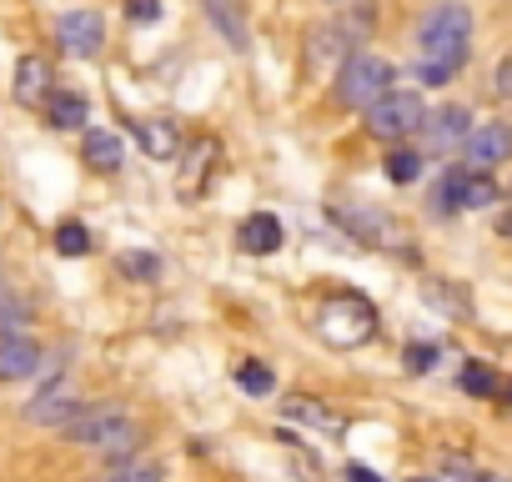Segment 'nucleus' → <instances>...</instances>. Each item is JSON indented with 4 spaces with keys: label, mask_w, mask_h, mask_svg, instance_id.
<instances>
[{
    "label": "nucleus",
    "mask_w": 512,
    "mask_h": 482,
    "mask_svg": "<svg viewBox=\"0 0 512 482\" xmlns=\"http://www.w3.org/2000/svg\"><path fill=\"white\" fill-rule=\"evenodd\" d=\"M81 412L86 407H81V397H76L71 382H51L46 392H36L26 402V422H36V427H71Z\"/></svg>",
    "instance_id": "obj_8"
},
{
    "label": "nucleus",
    "mask_w": 512,
    "mask_h": 482,
    "mask_svg": "<svg viewBox=\"0 0 512 482\" xmlns=\"http://www.w3.org/2000/svg\"><path fill=\"white\" fill-rule=\"evenodd\" d=\"M126 16L136 26H151V21H161V0H126Z\"/></svg>",
    "instance_id": "obj_24"
},
{
    "label": "nucleus",
    "mask_w": 512,
    "mask_h": 482,
    "mask_svg": "<svg viewBox=\"0 0 512 482\" xmlns=\"http://www.w3.org/2000/svg\"><path fill=\"white\" fill-rule=\"evenodd\" d=\"M497 231H502V236H512V206H507V211L497 216Z\"/></svg>",
    "instance_id": "obj_27"
},
{
    "label": "nucleus",
    "mask_w": 512,
    "mask_h": 482,
    "mask_svg": "<svg viewBox=\"0 0 512 482\" xmlns=\"http://www.w3.org/2000/svg\"><path fill=\"white\" fill-rule=\"evenodd\" d=\"M392 81H397L392 61H382V56H372V51H357V56H347L342 71H337V101H342L347 111H372L387 91H397Z\"/></svg>",
    "instance_id": "obj_3"
},
{
    "label": "nucleus",
    "mask_w": 512,
    "mask_h": 482,
    "mask_svg": "<svg viewBox=\"0 0 512 482\" xmlns=\"http://www.w3.org/2000/svg\"><path fill=\"white\" fill-rule=\"evenodd\" d=\"M41 372V347L21 332H6L0 337V382H26Z\"/></svg>",
    "instance_id": "obj_9"
},
{
    "label": "nucleus",
    "mask_w": 512,
    "mask_h": 482,
    "mask_svg": "<svg viewBox=\"0 0 512 482\" xmlns=\"http://www.w3.org/2000/svg\"><path fill=\"white\" fill-rule=\"evenodd\" d=\"M56 252H61V257H86V252H91V231H86L81 221H61V226H56Z\"/></svg>",
    "instance_id": "obj_21"
},
{
    "label": "nucleus",
    "mask_w": 512,
    "mask_h": 482,
    "mask_svg": "<svg viewBox=\"0 0 512 482\" xmlns=\"http://www.w3.org/2000/svg\"><path fill=\"white\" fill-rule=\"evenodd\" d=\"M347 482H382V477H377L372 467H362V462H352V467H347Z\"/></svg>",
    "instance_id": "obj_26"
},
{
    "label": "nucleus",
    "mask_w": 512,
    "mask_h": 482,
    "mask_svg": "<svg viewBox=\"0 0 512 482\" xmlns=\"http://www.w3.org/2000/svg\"><path fill=\"white\" fill-rule=\"evenodd\" d=\"M382 171H387V181H397V186H412V181L422 176V156H417L412 146H392Z\"/></svg>",
    "instance_id": "obj_17"
},
{
    "label": "nucleus",
    "mask_w": 512,
    "mask_h": 482,
    "mask_svg": "<svg viewBox=\"0 0 512 482\" xmlns=\"http://www.w3.org/2000/svg\"><path fill=\"white\" fill-rule=\"evenodd\" d=\"M66 437L76 442V447H91V452H101V457H136V447H141V427L121 412V407H86L71 427H66Z\"/></svg>",
    "instance_id": "obj_2"
},
{
    "label": "nucleus",
    "mask_w": 512,
    "mask_h": 482,
    "mask_svg": "<svg viewBox=\"0 0 512 482\" xmlns=\"http://www.w3.org/2000/svg\"><path fill=\"white\" fill-rule=\"evenodd\" d=\"M427 126V106L417 91H387L372 111H367V131L377 141H407L412 131Z\"/></svg>",
    "instance_id": "obj_5"
},
{
    "label": "nucleus",
    "mask_w": 512,
    "mask_h": 482,
    "mask_svg": "<svg viewBox=\"0 0 512 482\" xmlns=\"http://www.w3.org/2000/svg\"><path fill=\"white\" fill-rule=\"evenodd\" d=\"M116 267H121L131 282H156V277H161V257H156V252H121Z\"/></svg>",
    "instance_id": "obj_20"
},
{
    "label": "nucleus",
    "mask_w": 512,
    "mask_h": 482,
    "mask_svg": "<svg viewBox=\"0 0 512 482\" xmlns=\"http://www.w3.org/2000/svg\"><path fill=\"white\" fill-rule=\"evenodd\" d=\"M332 221L347 226L357 241H382V247H392V226H387L377 211H347V206H332Z\"/></svg>",
    "instance_id": "obj_15"
},
{
    "label": "nucleus",
    "mask_w": 512,
    "mask_h": 482,
    "mask_svg": "<svg viewBox=\"0 0 512 482\" xmlns=\"http://www.w3.org/2000/svg\"><path fill=\"white\" fill-rule=\"evenodd\" d=\"M507 397H512V387H507Z\"/></svg>",
    "instance_id": "obj_28"
},
{
    "label": "nucleus",
    "mask_w": 512,
    "mask_h": 482,
    "mask_svg": "<svg viewBox=\"0 0 512 482\" xmlns=\"http://www.w3.org/2000/svg\"><path fill=\"white\" fill-rule=\"evenodd\" d=\"M11 91H16L21 106H41V101H51V66H46L41 56H21V61H16V81H11Z\"/></svg>",
    "instance_id": "obj_11"
},
{
    "label": "nucleus",
    "mask_w": 512,
    "mask_h": 482,
    "mask_svg": "<svg viewBox=\"0 0 512 482\" xmlns=\"http://www.w3.org/2000/svg\"><path fill=\"white\" fill-rule=\"evenodd\" d=\"M96 482H161V472L151 462H136V457H116Z\"/></svg>",
    "instance_id": "obj_18"
},
{
    "label": "nucleus",
    "mask_w": 512,
    "mask_h": 482,
    "mask_svg": "<svg viewBox=\"0 0 512 482\" xmlns=\"http://www.w3.org/2000/svg\"><path fill=\"white\" fill-rule=\"evenodd\" d=\"M462 392H472V397H497V372H492L487 362H467V367H462Z\"/></svg>",
    "instance_id": "obj_22"
},
{
    "label": "nucleus",
    "mask_w": 512,
    "mask_h": 482,
    "mask_svg": "<svg viewBox=\"0 0 512 482\" xmlns=\"http://www.w3.org/2000/svg\"><path fill=\"white\" fill-rule=\"evenodd\" d=\"M497 96H512V51H507V61L497 66Z\"/></svg>",
    "instance_id": "obj_25"
},
{
    "label": "nucleus",
    "mask_w": 512,
    "mask_h": 482,
    "mask_svg": "<svg viewBox=\"0 0 512 482\" xmlns=\"http://www.w3.org/2000/svg\"><path fill=\"white\" fill-rule=\"evenodd\" d=\"M317 332H322L332 347H362V342H372V332H377V312H372L367 297L342 292V297H332V302L322 307Z\"/></svg>",
    "instance_id": "obj_4"
},
{
    "label": "nucleus",
    "mask_w": 512,
    "mask_h": 482,
    "mask_svg": "<svg viewBox=\"0 0 512 482\" xmlns=\"http://www.w3.org/2000/svg\"><path fill=\"white\" fill-rule=\"evenodd\" d=\"M437 357H442V352H437L432 342H412V347H407V367H412V372H432Z\"/></svg>",
    "instance_id": "obj_23"
},
{
    "label": "nucleus",
    "mask_w": 512,
    "mask_h": 482,
    "mask_svg": "<svg viewBox=\"0 0 512 482\" xmlns=\"http://www.w3.org/2000/svg\"><path fill=\"white\" fill-rule=\"evenodd\" d=\"M81 156H86V166H91V171L111 176V171H121V161H126V141H121L116 131H86Z\"/></svg>",
    "instance_id": "obj_13"
},
{
    "label": "nucleus",
    "mask_w": 512,
    "mask_h": 482,
    "mask_svg": "<svg viewBox=\"0 0 512 482\" xmlns=\"http://www.w3.org/2000/svg\"><path fill=\"white\" fill-rule=\"evenodd\" d=\"M427 141L437 146V151H447V146H457V141H467L472 136V111L467 106H442L437 116H427Z\"/></svg>",
    "instance_id": "obj_12"
},
{
    "label": "nucleus",
    "mask_w": 512,
    "mask_h": 482,
    "mask_svg": "<svg viewBox=\"0 0 512 482\" xmlns=\"http://www.w3.org/2000/svg\"><path fill=\"white\" fill-rule=\"evenodd\" d=\"M462 156L472 171H497L502 161H512V126L507 121H482L472 126V136L462 141Z\"/></svg>",
    "instance_id": "obj_6"
},
{
    "label": "nucleus",
    "mask_w": 512,
    "mask_h": 482,
    "mask_svg": "<svg viewBox=\"0 0 512 482\" xmlns=\"http://www.w3.org/2000/svg\"><path fill=\"white\" fill-rule=\"evenodd\" d=\"M46 116H51V126H56V131H81V126L91 121V106H86V96H81V91H51Z\"/></svg>",
    "instance_id": "obj_14"
},
{
    "label": "nucleus",
    "mask_w": 512,
    "mask_h": 482,
    "mask_svg": "<svg viewBox=\"0 0 512 482\" xmlns=\"http://www.w3.org/2000/svg\"><path fill=\"white\" fill-rule=\"evenodd\" d=\"M417 76L422 86H447L462 66H467V51H472V11L462 6V0H442V6H432L417 26Z\"/></svg>",
    "instance_id": "obj_1"
},
{
    "label": "nucleus",
    "mask_w": 512,
    "mask_h": 482,
    "mask_svg": "<svg viewBox=\"0 0 512 482\" xmlns=\"http://www.w3.org/2000/svg\"><path fill=\"white\" fill-rule=\"evenodd\" d=\"M136 141L151 161H171L176 156V126L171 121H136Z\"/></svg>",
    "instance_id": "obj_16"
},
{
    "label": "nucleus",
    "mask_w": 512,
    "mask_h": 482,
    "mask_svg": "<svg viewBox=\"0 0 512 482\" xmlns=\"http://www.w3.org/2000/svg\"><path fill=\"white\" fill-rule=\"evenodd\" d=\"M282 221L272 216V211H251L241 226H236V247L241 252H251V257H272L277 247H282Z\"/></svg>",
    "instance_id": "obj_10"
},
{
    "label": "nucleus",
    "mask_w": 512,
    "mask_h": 482,
    "mask_svg": "<svg viewBox=\"0 0 512 482\" xmlns=\"http://www.w3.org/2000/svg\"><path fill=\"white\" fill-rule=\"evenodd\" d=\"M236 387L251 392V397H267V392H277V377L262 362H236Z\"/></svg>",
    "instance_id": "obj_19"
},
{
    "label": "nucleus",
    "mask_w": 512,
    "mask_h": 482,
    "mask_svg": "<svg viewBox=\"0 0 512 482\" xmlns=\"http://www.w3.org/2000/svg\"><path fill=\"white\" fill-rule=\"evenodd\" d=\"M56 41H61L66 56L91 61V56L106 46V21H101L96 11H66V16L56 21Z\"/></svg>",
    "instance_id": "obj_7"
}]
</instances>
